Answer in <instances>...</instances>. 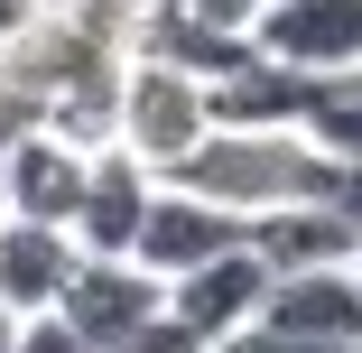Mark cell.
<instances>
[{
	"label": "cell",
	"instance_id": "obj_1",
	"mask_svg": "<svg viewBox=\"0 0 362 353\" xmlns=\"http://www.w3.org/2000/svg\"><path fill=\"white\" fill-rule=\"evenodd\" d=\"M204 130H214V84L195 75V65H177V56H149V47H139V56H130V75H121L112 139H121V149H139V158L168 177Z\"/></svg>",
	"mask_w": 362,
	"mask_h": 353
},
{
	"label": "cell",
	"instance_id": "obj_2",
	"mask_svg": "<svg viewBox=\"0 0 362 353\" xmlns=\"http://www.w3.org/2000/svg\"><path fill=\"white\" fill-rule=\"evenodd\" d=\"M158 307H168V279L139 260V251H84L75 279H65V298H56V316H65V325H84L103 353H112L130 325H149Z\"/></svg>",
	"mask_w": 362,
	"mask_h": 353
},
{
	"label": "cell",
	"instance_id": "obj_3",
	"mask_svg": "<svg viewBox=\"0 0 362 353\" xmlns=\"http://www.w3.org/2000/svg\"><path fill=\"white\" fill-rule=\"evenodd\" d=\"M233 242H251V214H242V204L204 195V186H186V177H158L149 224H139V260H149L158 279H177V270H195V260H214V251H233Z\"/></svg>",
	"mask_w": 362,
	"mask_h": 353
},
{
	"label": "cell",
	"instance_id": "obj_4",
	"mask_svg": "<svg viewBox=\"0 0 362 353\" xmlns=\"http://www.w3.org/2000/svg\"><path fill=\"white\" fill-rule=\"evenodd\" d=\"M93 186V149L56 121H19L10 139V168H0V214H47V224H75V204Z\"/></svg>",
	"mask_w": 362,
	"mask_h": 353
},
{
	"label": "cell",
	"instance_id": "obj_5",
	"mask_svg": "<svg viewBox=\"0 0 362 353\" xmlns=\"http://www.w3.org/2000/svg\"><path fill=\"white\" fill-rule=\"evenodd\" d=\"M260 325L307 335V344H334V353H362V270H353V260H307V270H279V279H269Z\"/></svg>",
	"mask_w": 362,
	"mask_h": 353
},
{
	"label": "cell",
	"instance_id": "obj_6",
	"mask_svg": "<svg viewBox=\"0 0 362 353\" xmlns=\"http://www.w3.org/2000/svg\"><path fill=\"white\" fill-rule=\"evenodd\" d=\"M269 260L251 251V242H233V251H214V260H195V270H177L168 279V307L204 335V344H223V335H242V325H260V307H269Z\"/></svg>",
	"mask_w": 362,
	"mask_h": 353
},
{
	"label": "cell",
	"instance_id": "obj_7",
	"mask_svg": "<svg viewBox=\"0 0 362 353\" xmlns=\"http://www.w3.org/2000/svg\"><path fill=\"white\" fill-rule=\"evenodd\" d=\"M251 47L307 75H353L362 65V0H269L251 19Z\"/></svg>",
	"mask_w": 362,
	"mask_h": 353
},
{
	"label": "cell",
	"instance_id": "obj_8",
	"mask_svg": "<svg viewBox=\"0 0 362 353\" xmlns=\"http://www.w3.org/2000/svg\"><path fill=\"white\" fill-rule=\"evenodd\" d=\"M84 242L75 224H47V214H0V298L19 316H47L65 298V279H75Z\"/></svg>",
	"mask_w": 362,
	"mask_h": 353
},
{
	"label": "cell",
	"instance_id": "obj_9",
	"mask_svg": "<svg viewBox=\"0 0 362 353\" xmlns=\"http://www.w3.org/2000/svg\"><path fill=\"white\" fill-rule=\"evenodd\" d=\"M149 195H158V168L139 149H93V186L75 204V242L84 251H139V224H149Z\"/></svg>",
	"mask_w": 362,
	"mask_h": 353
},
{
	"label": "cell",
	"instance_id": "obj_10",
	"mask_svg": "<svg viewBox=\"0 0 362 353\" xmlns=\"http://www.w3.org/2000/svg\"><path fill=\"white\" fill-rule=\"evenodd\" d=\"M251 251L269 270H307V260H353L362 233L334 214L325 195H298V204H269V214H251Z\"/></svg>",
	"mask_w": 362,
	"mask_h": 353
},
{
	"label": "cell",
	"instance_id": "obj_11",
	"mask_svg": "<svg viewBox=\"0 0 362 353\" xmlns=\"http://www.w3.org/2000/svg\"><path fill=\"white\" fill-rule=\"evenodd\" d=\"M307 139L325 158H362V65H353V75H325V93L307 112Z\"/></svg>",
	"mask_w": 362,
	"mask_h": 353
},
{
	"label": "cell",
	"instance_id": "obj_12",
	"mask_svg": "<svg viewBox=\"0 0 362 353\" xmlns=\"http://www.w3.org/2000/svg\"><path fill=\"white\" fill-rule=\"evenodd\" d=\"M112 353H214V344H204V335H195V325H186L177 307H158L149 325H130V335H121Z\"/></svg>",
	"mask_w": 362,
	"mask_h": 353
},
{
	"label": "cell",
	"instance_id": "obj_13",
	"mask_svg": "<svg viewBox=\"0 0 362 353\" xmlns=\"http://www.w3.org/2000/svg\"><path fill=\"white\" fill-rule=\"evenodd\" d=\"M19 353H103V344H93L84 325H65V316L47 307V316H28V325H19Z\"/></svg>",
	"mask_w": 362,
	"mask_h": 353
},
{
	"label": "cell",
	"instance_id": "obj_14",
	"mask_svg": "<svg viewBox=\"0 0 362 353\" xmlns=\"http://www.w3.org/2000/svg\"><path fill=\"white\" fill-rule=\"evenodd\" d=\"M214 353H334V344H307V335H279V325H242V335H223Z\"/></svg>",
	"mask_w": 362,
	"mask_h": 353
},
{
	"label": "cell",
	"instance_id": "obj_15",
	"mask_svg": "<svg viewBox=\"0 0 362 353\" xmlns=\"http://www.w3.org/2000/svg\"><path fill=\"white\" fill-rule=\"evenodd\" d=\"M325 204L362 233V158H334V177H325Z\"/></svg>",
	"mask_w": 362,
	"mask_h": 353
},
{
	"label": "cell",
	"instance_id": "obj_16",
	"mask_svg": "<svg viewBox=\"0 0 362 353\" xmlns=\"http://www.w3.org/2000/svg\"><path fill=\"white\" fill-rule=\"evenodd\" d=\"M177 10H195L204 28H242V37H251V19L269 10V0H177Z\"/></svg>",
	"mask_w": 362,
	"mask_h": 353
},
{
	"label": "cell",
	"instance_id": "obj_17",
	"mask_svg": "<svg viewBox=\"0 0 362 353\" xmlns=\"http://www.w3.org/2000/svg\"><path fill=\"white\" fill-rule=\"evenodd\" d=\"M37 19H47V0H0V56H10V47H19Z\"/></svg>",
	"mask_w": 362,
	"mask_h": 353
},
{
	"label": "cell",
	"instance_id": "obj_18",
	"mask_svg": "<svg viewBox=\"0 0 362 353\" xmlns=\"http://www.w3.org/2000/svg\"><path fill=\"white\" fill-rule=\"evenodd\" d=\"M19 325H28V316H19L10 298H0V353H19Z\"/></svg>",
	"mask_w": 362,
	"mask_h": 353
},
{
	"label": "cell",
	"instance_id": "obj_19",
	"mask_svg": "<svg viewBox=\"0 0 362 353\" xmlns=\"http://www.w3.org/2000/svg\"><path fill=\"white\" fill-rule=\"evenodd\" d=\"M353 270H362V251H353Z\"/></svg>",
	"mask_w": 362,
	"mask_h": 353
}]
</instances>
